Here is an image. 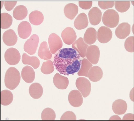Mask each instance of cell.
Masks as SVG:
<instances>
[{
	"mask_svg": "<svg viewBox=\"0 0 134 121\" xmlns=\"http://www.w3.org/2000/svg\"><path fill=\"white\" fill-rule=\"evenodd\" d=\"M119 16L118 12L113 9H108L104 13L102 22L107 27L114 28L117 26L119 22Z\"/></svg>",
	"mask_w": 134,
	"mask_h": 121,
	"instance_id": "obj_3",
	"label": "cell"
},
{
	"mask_svg": "<svg viewBox=\"0 0 134 121\" xmlns=\"http://www.w3.org/2000/svg\"><path fill=\"white\" fill-rule=\"evenodd\" d=\"M29 93L32 98L35 99H38L42 96L43 88L41 85L38 83H34L31 85L29 88Z\"/></svg>",
	"mask_w": 134,
	"mask_h": 121,
	"instance_id": "obj_23",
	"label": "cell"
},
{
	"mask_svg": "<svg viewBox=\"0 0 134 121\" xmlns=\"http://www.w3.org/2000/svg\"><path fill=\"white\" fill-rule=\"evenodd\" d=\"M61 36L65 43L68 45L73 44L77 38L75 31L72 28L70 27L65 28L62 31Z\"/></svg>",
	"mask_w": 134,
	"mask_h": 121,
	"instance_id": "obj_11",
	"label": "cell"
},
{
	"mask_svg": "<svg viewBox=\"0 0 134 121\" xmlns=\"http://www.w3.org/2000/svg\"><path fill=\"white\" fill-rule=\"evenodd\" d=\"M68 100L70 104L74 107H79L83 103L82 95L78 90H73L69 93Z\"/></svg>",
	"mask_w": 134,
	"mask_h": 121,
	"instance_id": "obj_10",
	"label": "cell"
},
{
	"mask_svg": "<svg viewBox=\"0 0 134 121\" xmlns=\"http://www.w3.org/2000/svg\"><path fill=\"white\" fill-rule=\"evenodd\" d=\"M127 109V105L124 100L119 99L115 101L112 105V110L117 115H123Z\"/></svg>",
	"mask_w": 134,
	"mask_h": 121,
	"instance_id": "obj_20",
	"label": "cell"
},
{
	"mask_svg": "<svg viewBox=\"0 0 134 121\" xmlns=\"http://www.w3.org/2000/svg\"><path fill=\"white\" fill-rule=\"evenodd\" d=\"M92 2H79V5L82 9L84 10H88L92 7Z\"/></svg>",
	"mask_w": 134,
	"mask_h": 121,
	"instance_id": "obj_39",
	"label": "cell"
},
{
	"mask_svg": "<svg viewBox=\"0 0 134 121\" xmlns=\"http://www.w3.org/2000/svg\"><path fill=\"white\" fill-rule=\"evenodd\" d=\"M53 83L57 88L60 89H65L69 84L68 78L57 73L53 78Z\"/></svg>",
	"mask_w": 134,
	"mask_h": 121,
	"instance_id": "obj_18",
	"label": "cell"
},
{
	"mask_svg": "<svg viewBox=\"0 0 134 121\" xmlns=\"http://www.w3.org/2000/svg\"><path fill=\"white\" fill-rule=\"evenodd\" d=\"M1 104L4 106H7L12 102L13 95L10 90L5 89L1 92Z\"/></svg>",
	"mask_w": 134,
	"mask_h": 121,
	"instance_id": "obj_29",
	"label": "cell"
},
{
	"mask_svg": "<svg viewBox=\"0 0 134 121\" xmlns=\"http://www.w3.org/2000/svg\"><path fill=\"white\" fill-rule=\"evenodd\" d=\"M109 120H121L122 119L119 116L117 115L112 116L110 118Z\"/></svg>",
	"mask_w": 134,
	"mask_h": 121,
	"instance_id": "obj_41",
	"label": "cell"
},
{
	"mask_svg": "<svg viewBox=\"0 0 134 121\" xmlns=\"http://www.w3.org/2000/svg\"><path fill=\"white\" fill-rule=\"evenodd\" d=\"M92 66V64L87 59L84 58L82 60L81 66L78 72V75L79 76L88 77V72Z\"/></svg>",
	"mask_w": 134,
	"mask_h": 121,
	"instance_id": "obj_30",
	"label": "cell"
},
{
	"mask_svg": "<svg viewBox=\"0 0 134 121\" xmlns=\"http://www.w3.org/2000/svg\"><path fill=\"white\" fill-rule=\"evenodd\" d=\"M82 61L77 51L71 48H66L57 52L53 63L60 74L69 75H73L79 70Z\"/></svg>",
	"mask_w": 134,
	"mask_h": 121,
	"instance_id": "obj_1",
	"label": "cell"
},
{
	"mask_svg": "<svg viewBox=\"0 0 134 121\" xmlns=\"http://www.w3.org/2000/svg\"><path fill=\"white\" fill-rule=\"evenodd\" d=\"M44 19L43 14L37 10L32 12L29 15L30 23L35 26H38L42 24Z\"/></svg>",
	"mask_w": 134,
	"mask_h": 121,
	"instance_id": "obj_27",
	"label": "cell"
},
{
	"mask_svg": "<svg viewBox=\"0 0 134 121\" xmlns=\"http://www.w3.org/2000/svg\"><path fill=\"white\" fill-rule=\"evenodd\" d=\"M88 47V45L85 43L82 37L79 38L72 45V48L77 51L82 58L86 57V51Z\"/></svg>",
	"mask_w": 134,
	"mask_h": 121,
	"instance_id": "obj_16",
	"label": "cell"
},
{
	"mask_svg": "<svg viewBox=\"0 0 134 121\" xmlns=\"http://www.w3.org/2000/svg\"><path fill=\"white\" fill-rule=\"evenodd\" d=\"M77 117L76 115L73 112L68 111L66 112L62 115L61 117L60 120H76Z\"/></svg>",
	"mask_w": 134,
	"mask_h": 121,
	"instance_id": "obj_36",
	"label": "cell"
},
{
	"mask_svg": "<svg viewBox=\"0 0 134 121\" xmlns=\"http://www.w3.org/2000/svg\"><path fill=\"white\" fill-rule=\"evenodd\" d=\"M32 32V27L29 22L24 21L20 23L18 27V32L19 37L25 39L28 38Z\"/></svg>",
	"mask_w": 134,
	"mask_h": 121,
	"instance_id": "obj_13",
	"label": "cell"
},
{
	"mask_svg": "<svg viewBox=\"0 0 134 121\" xmlns=\"http://www.w3.org/2000/svg\"><path fill=\"white\" fill-rule=\"evenodd\" d=\"M1 28L7 29L10 28L13 23L12 17L9 13H3L1 14Z\"/></svg>",
	"mask_w": 134,
	"mask_h": 121,
	"instance_id": "obj_31",
	"label": "cell"
},
{
	"mask_svg": "<svg viewBox=\"0 0 134 121\" xmlns=\"http://www.w3.org/2000/svg\"><path fill=\"white\" fill-rule=\"evenodd\" d=\"M113 37V33L109 28L105 26H101L98 30L97 38L100 42L106 43L110 41Z\"/></svg>",
	"mask_w": 134,
	"mask_h": 121,
	"instance_id": "obj_9",
	"label": "cell"
},
{
	"mask_svg": "<svg viewBox=\"0 0 134 121\" xmlns=\"http://www.w3.org/2000/svg\"><path fill=\"white\" fill-rule=\"evenodd\" d=\"M21 76L25 82L31 83L33 82L35 78V72L32 67L27 65L24 67L22 70Z\"/></svg>",
	"mask_w": 134,
	"mask_h": 121,
	"instance_id": "obj_17",
	"label": "cell"
},
{
	"mask_svg": "<svg viewBox=\"0 0 134 121\" xmlns=\"http://www.w3.org/2000/svg\"><path fill=\"white\" fill-rule=\"evenodd\" d=\"M103 76V72L99 66H92L90 68L88 74V76L90 81L97 82L100 81Z\"/></svg>",
	"mask_w": 134,
	"mask_h": 121,
	"instance_id": "obj_19",
	"label": "cell"
},
{
	"mask_svg": "<svg viewBox=\"0 0 134 121\" xmlns=\"http://www.w3.org/2000/svg\"><path fill=\"white\" fill-rule=\"evenodd\" d=\"M21 75L19 71L14 67H10L6 72L4 77L5 87L10 90H14L19 85Z\"/></svg>",
	"mask_w": 134,
	"mask_h": 121,
	"instance_id": "obj_2",
	"label": "cell"
},
{
	"mask_svg": "<svg viewBox=\"0 0 134 121\" xmlns=\"http://www.w3.org/2000/svg\"><path fill=\"white\" fill-rule=\"evenodd\" d=\"M131 32V26L128 23H123L118 25L115 31V35L119 39H124L129 36Z\"/></svg>",
	"mask_w": 134,
	"mask_h": 121,
	"instance_id": "obj_12",
	"label": "cell"
},
{
	"mask_svg": "<svg viewBox=\"0 0 134 121\" xmlns=\"http://www.w3.org/2000/svg\"><path fill=\"white\" fill-rule=\"evenodd\" d=\"M3 42L7 46H14L16 43L18 37L15 32L12 29H9L3 33Z\"/></svg>",
	"mask_w": 134,
	"mask_h": 121,
	"instance_id": "obj_14",
	"label": "cell"
},
{
	"mask_svg": "<svg viewBox=\"0 0 134 121\" xmlns=\"http://www.w3.org/2000/svg\"><path fill=\"white\" fill-rule=\"evenodd\" d=\"M88 16L90 23L92 25H98L101 22L102 13L97 7H94L90 10Z\"/></svg>",
	"mask_w": 134,
	"mask_h": 121,
	"instance_id": "obj_15",
	"label": "cell"
},
{
	"mask_svg": "<svg viewBox=\"0 0 134 121\" xmlns=\"http://www.w3.org/2000/svg\"><path fill=\"white\" fill-rule=\"evenodd\" d=\"M115 4V2H110V1H100L98 2V5L103 10L110 8H112L114 6Z\"/></svg>",
	"mask_w": 134,
	"mask_h": 121,
	"instance_id": "obj_37",
	"label": "cell"
},
{
	"mask_svg": "<svg viewBox=\"0 0 134 121\" xmlns=\"http://www.w3.org/2000/svg\"><path fill=\"white\" fill-rule=\"evenodd\" d=\"M87 59L93 64L98 63L100 57V51L99 48L95 45L89 46L86 51Z\"/></svg>",
	"mask_w": 134,
	"mask_h": 121,
	"instance_id": "obj_8",
	"label": "cell"
},
{
	"mask_svg": "<svg viewBox=\"0 0 134 121\" xmlns=\"http://www.w3.org/2000/svg\"><path fill=\"white\" fill-rule=\"evenodd\" d=\"M22 62L24 64L32 66L35 69L38 68L40 65V60L37 57H30L25 53H23V54Z\"/></svg>",
	"mask_w": 134,
	"mask_h": 121,
	"instance_id": "obj_25",
	"label": "cell"
},
{
	"mask_svg": "<svg viewBox=\"0 0 134 121\" xmlns=\"http://www.w3.org/2000/svg\"><path fill=\"white\" fill-rule=\"evenodd\" d=\"M39 41V37L37 35H32L30 38L25 42L24 47V51L30 55L35 54Z\"/></svg>",
	"mask_w": 134,
	"mask_h": 121,
	"instance_id": "obj_6",
	"label": "cell"
},
{
	"mask_svg": "<svg viewBox=\"0 0 134 121\" xmlns=\"http://www.w3.org/2000/svg\"><path fill=\"white\" fill-rule=\"evenodd\" d=\"M115 8L119 12H125L130 7V2L129 1H116L115 2Z\"/></svg>",
	"mask_w": 134,
	"mask_h": 121,
	"instance_id": "obj_33",
	"label": "cell"
},
{
	"mask_svg": "<svg viewBox=\"0 0 134 121\" xmlns=\"http://www.w3.org/2000/svg\"><path fill=\"white\" fill-rule=\"evenodd\" d=\"M4 7L6 10L8 11H10L14 8L17 3L15 1H5L4 2Z\"/></svg>",
	"mask_w": 134,
	"mask_h": 121,
	"instance_id": "obj_38",
	"label": "cell"
},
{
	"mask_svg": "<svg viewBox=\"0 0 134 121\" xmlns=\"http://www.w3.org/2000/svg\"><path fill=\"white\" fill-rule=\"evenodd\" d=\"M28 12L26 7L24 5L17 6L13 10V17L17 20L21 21L27 16Z\"/></svg>",
	"mask_w": 134,
	"mask_h": 121,
	"instance_id": "obj_28",
	"label": "cell"
},
{
	"mask_svg": "<svg viewBox=\"0 0 134 121\" xmlns=\"http://www.w3.org/2000/svg\"><path fill=\"white\" fill-rule=\"evenodd\" d=\"M38 54L39 58L44 60H47L51 59L52 54L49 49L47 42L43 41L40 44Z\"/></svg>",
	"mask_w": 134,
	"mask_h": 121,
	"instance_id": "obj_21",
	"label": "cell"
},
{
	"mask_svg": "<svg viewBox=\"0 0 134 121\" xmlns=\"http://www.w3.org/2000/svg\"><path fill=\"white\" fill-rule=\"evenodd\" d=\"M88 25V20L87 16L84 13L79 14L74 22L75 27L78 30L86 28Z\"/></svg>",
	"mask_w": 134,
	"mask_h": 121,
	"instance_id": "obj_22",
	"label": "cell"
},
{
	"mask_svg": "<svg viewBox=\"0 0 134 121\" xmlns=\"http://www.w3.org/2000/svg\"><path fill=\"white\" fill-rule=\"evenodd\" d=\"M76 87L84 98L90 95L91 90V84L89 80L84 77H80L76 80Z\"/></svg>",
	"mask_w": 134,
	"mask_h": 121,
	"instance_id": "obj_4",
	"label": "cell"
},
{
	"mask_svg": "<svg viewBox=\"0 0 134 121\" xmlns=\"http://www.w3.org/2000/svg\"><path fill=\"white\" fill-rule=\"evenodd\" d=\"M4 59L7 63L11 65H15L19 63L21 56L19 51L14 48H10L5 51Z\"/></svg>",
	"mask_w": 134,
	"mask_h": 121,
	"instance_id": "obj_5",
	"label": "cell"
},
{
	"mask_svg": "<svg viewBox=\"0 0 134 121\" xmlns=\"http://www.w3.org/2000/svg\"><path fill=\"white\" fill-rule=\"evenodd\" d=\"M133 114L128 113L126 114L123 118V120H133Z\"/></svg>",
	"mask_w": 134,
	"mask_h": 121,
	"instance_id": "obj_40",
	"label": "cell"
},
{
	"mask_svg": "<svg viewBox=\"0 0 134 121\" xmlns=\"http://www.w3.org/2000/svg\"><path fill=\"white\" fill-rule=\"evenodd\" d=\"M48 43L51 53L55 54L62 48L63 43L60 38L55 33L51 34L48 39Z\"/></svg>",
	"mask_w": 134,
	"mask_h": 121,
	"instance_id": "obj_7",
	"label": "cell"
},
{
	"mask_svg": "<svg viewBox=\"0 0 134 121\" xmlns=\"http://www.w3.org/2000/svg\"><path fill=\"white\" fill-rule=\"evenodd\" d=\"M64 12L67 18L73 20L78 13V6L74 3H68L65 7Z\"/></svg>",
	"mask_w": 134,
	"mask_h": 121,
	"instance_id": "obj_26",
	"label": "cell"
},
{
	"mask_svg": "<svg viewBox=\"0 0 134 121\" xmlns=\"http://www.w3.org/2000/svg\"><path fill=\"white\" fill-rule=\"evenodd\" d=\"M97 32L94 28L90 27L87 29L84 33L83 40L85 43L92 45L96 41Z\"/></svg>",
	"mask_w": 134,
	"mask_h": 121,
	"instance_id": "obj_24",
	"label": "cell"
},
{
	"mask_svg": "<svg viewBox=\"0 0 134 121\" xmlns=\"http://www.w3.org/2000/svg\"><path fill=\"white\" fill-rule=\"evenodd\" d=\"M41 117L42 120H55L56 117V113L51 108H46L41 113Z\"/></svg>",
	"mask_w": 134,
	"mask_h": 121,
	"instance_id": "obj_32",
	"label": "cell"
},
{
	"mask_svg": "<svg viewBox=\"0 0 134 121\" xmlns=\"http://www.w3.org/2000/svg\"><path fill=\"white\" fill-rule=\"evenodd\" d=\"M54 63L52 60H47L43 63L41 68V71L43 74H51L54 71Z\"/></svg>",
	"mask_w": 134,
	"mask_h": 121,
	"instance_id": "obj_34",
	"label": "cell"
},
{
	"mask_svg": "<svg viewBox=\"0 0 134 121\" xmlns=\"http://www.w3.org/2000/svg\"><path fill=\"white\" fill-rule=\"evenodd\" d=\"M134 37H129L126 39L124 47L126 51L129 52H134Z\"/></svg>",
	"mask_w": 134,
	"mask_h": 121,
	"instance_id": "obj_35",
	"label": "cell"
}]
</instances>
